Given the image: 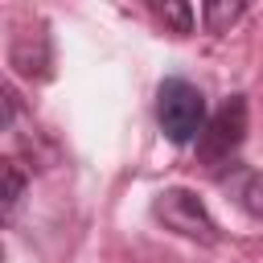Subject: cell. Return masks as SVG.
I'll return each instance as SVG.
<instances>
[{"instance_id":"1","label":"cell","mask_w":263,"mask_h":263,"mask_svg":"<svg viewBox=\"0 0 263 263\" xmlns=\"http://www.w3.org/2000/svg\"><path fill=\"white\" fill-rule=\"evenodd\" d=\"M156 123L173 144H193L205 127V95L189 78H164L156 90Z\"/></svg>"},{"instance_id":"2","label":"cell","mask_w":263,"mask_h":263,"mask_svg":"<svg viewBox=\"0 0 263 263\" xmlns=\"http://www.w3.org/2000/svg\"><path fill=\"white\" fill-rule=\"evenodd\" d=\"M152 218L164 226V230H173V234H181V238H193V242H218L222 234H218V222L210 218V210H205V201L193 193V189H181V185H173V189H160L156 197H152Z\"/></svg>"},{"instance_id":"3","label":"cell","mask_w":263,"mask_h":263,"mask_svg":"<svg viewBox=\"0 0 263 263\" xmlns=\"http://www.w3.org/2000/svg\"><path fill=\"white\" fill-rule=\"evenodd\" d=\"M242 140H247V99L242 95H230L205 119V127L197 136V156H201V164L222 168L226 160H234V152L242 148Z\"/></svg>"},{"instance_id":"4","label":"cell","mask_w":263,"mask_h":263,"mask_svg":"<svg viewBox=\"0 0 263 263\" xmlns=\"http://www.w3.org/2000/svg\"><path fill=\"white\" fill-rule=\"evenodd\" d=\"M25 189H29V177L16 160H0V226L16 218L21 201H25Z\"/></svg>"},{"instance_id":"5","label":"cell","mask_w":263,"mask_h":263,"mask_svg":"<svg viewBox=\"0 0 263 263\" xmlns=\"http://www.w3.org/2000/svg\"><path fill=\"white\" fill-rule=\"evenodd\" d=\"M234 201H238L251 218H263V173H255V168L238 173V181H234Z\"/></svg>"},{"instance_id":"6","label":"cell","mask_w":263,"mask_h":263,"mask_svg":"<svg viewBox=\"0 0 263 263\" xmlns=\"http://www.w3.org/2000/svg\"><path fill=\"white\" fill-rule=\"evenodd\" d=\"M242 12H247L242 0H234V4H226V0H210V4H201V21H205L210 33H226Z\"/></svg>"},{"instance_id":"7","label":"cell","mask_w":263,"mask_h":263,"mask_svg":"<svg viewBox=\"0 0 263 263\" xmlns=\"http://www.w3.org/2000/svg\"><path fill=\"white\" fill-rule=\"evenodd\" d=\"M152 12H156L177 37L193 33V8H189V4H177V0H152Z\"/></svg>"},{"instance_id":"8","label":"cell","mask_w":263,"mask_h":263,"mask_svg":"<svg viewBox=\"0 0 263 263\" xmlns=\"http://www.w3.org/2000/svg\"><path fill=\"white\" fill-rule=\"evenodd\" d=\"M16 115H21V99H16V90H12V86H4V82H0V132H8Z\"/></svg>"},{"instance_id":"9","label":"cell","mask_w":263,"mask_h":263,"mask_svg":"<svg viewBox=\"0 0 263 263\" xmlns=\"http://www.w3.org/2000/svg\"><path fill=\"white\" fill-rule=\"evenodd\" d=\"M0 263H4V247H0Z\"/></svg>"}]
</instances>
